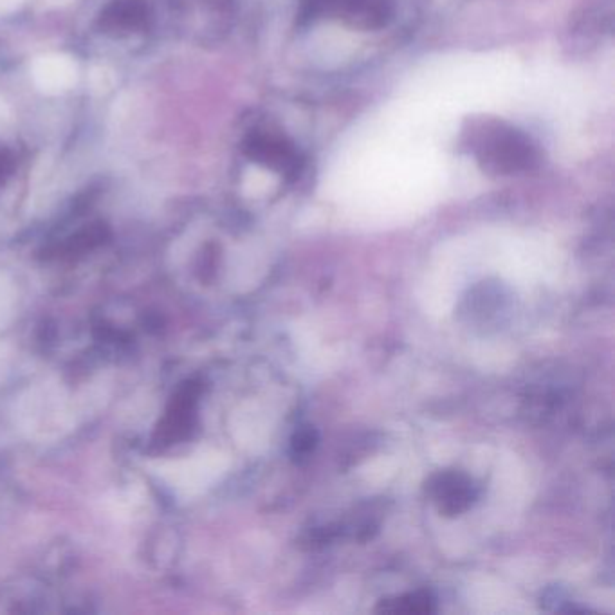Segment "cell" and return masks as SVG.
I'll return each mask as SVG.
<instances>
[{"label":"cell","instance_id":"obj_2","mask_svg":"<svg viewBox=\"0 0 615 615\" xmlns=\"http://www.w3.org/2000/svg\"><path fill=\"white\" fill-rule=\"evenodd\" d=\"M437 500L441 502L444 511L460 513L473 500L471 484L459 475H444L437 484Z\"/></svg>","mask_w":615,"mask_h":615},{"label":"cell","instance_id":"obj_3","mask_svg":"<svg viewBox=\"0 0 615 615\" xmlns=\"http://www.w3.org/2000/svg\"><path fill=\"white\" fill-rule=\"evenodd\" d=\"M394 605L383 606V610L386 612H430L432 606H430V597L428 596H415L401 597L397 601H392Z\"/></svg>","mask_w":615,"mask_h":615},{"label":"cell","instance_id":"obj_1","mask_svg":"<svg viewBox=\"0 0 615 615\" xmlns=\"http://www.w3.org/2000/svg\"><path fill=\"white\" fill-rule=\"evenodd\" d=\"M35 83L42 91L58 94L73 87L76 82V64L64 55H47L33 65Z\"/></svg>","mask_w":615,"mask_h":615},{"label":"cell","instance_id":"obj_4","mask_svg":"<svg viewBox=\"0 0 615 615\" xmlns=\"http://www.w3.org/2000/svg\"><path fill=\"white\" fill-rule=\"evenodd\" d=\"M314 441H316V433L313 430H303L294 437L293 441V453L298 457L303 455H309L314 448Z\"/></svg>","mask_w":615,"mask_h":615}]
</instances>
